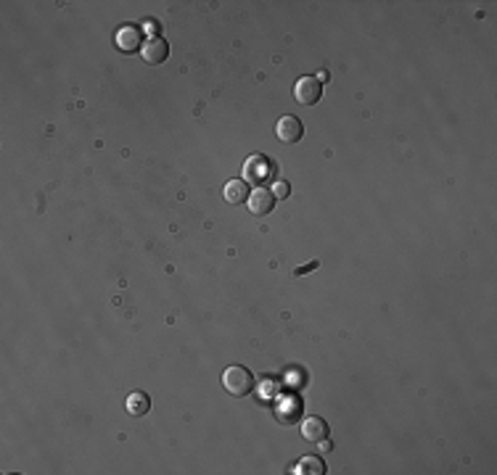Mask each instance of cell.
I'll use <instances>...</instances> for the list:
<instances>
[{
	"mask_svg": "<svg viewBox=\"0 0 497 475\" xmlns=\"http://www.w3.org/2000/svg\"><path fill=\"white\" fill-rule=\"evenodd\" d=\"M223 388H225L230 396L236 399H243L254 391V375L246 370L243 365H230L225 372H223Z\"/></svg>",
	"mask_w": 497,
	"mask_h": 475,
	"instance_id": "1",
	"label": "cell"
},
{
	"mask_svg": "<svg viewBox=\"0 0 497 475\" xmlns=\"http://www.w3.org/2000/svg\"><path fill=\"white\" fill-rule=\"evenodd\" d=\"M294 98L299 106H315L323 98V85L317 77H301L294 85Z\"/></svg>",
	"mask_w": 497,
	"mask_h": 475,
	"instance_id": "2",
	"label": "cell"
},
{
	"mask_svg": "<svg viewBox=\"0 0 497 475\" xmlns=\"http://www.w3.org/2000/svg\"><path fill=\"white\" fill-rule=\"evenodd\" d=\"M114 43H117V48H120L122 53H135V50H140V45H143V30H140L138 24H122L120 30H117Z\"/></svg>",
	"mask_w": 497,
	"mask_h": 475,
	"instance_id": "3",
	"label": "cell"
},
{
	"mask_svg": "<svg viewBox=\"0 0 497 475\" xmlns=\"http://www.w3.org/2000/svg\"><path fill=\"white\" fill-rule=\"evenodd\" d=\"M275 135H278V140L281 143H299L301 135H304V127H301L299 117H294V114H286V117L278 119V124H275Z\"/></svg>",
	"mask_w": 497,
	"mask_h": 475,
	"instance_id": "4",
	"label": "cell"
},
{
	"mask_svg": "<svg viewBox=\"0 0 497 475\" xmlns=\"http://www.w3.org/2000/svg\"><path fill=\"white\" fill-rule=\"evenodd\" d=\"M272 415L281 425H294L301 417V401L297 396H286V399H281L272 407Z\"/></svg>",
	"mask_w": 497,
	"mask_h": 475,
	"instance_id": "5",
	"label": "cell"
},
{
	"mask_svg": "<svg viewBox=\"0 0 497 475\" xmlns=\"http://www.w3.org/2000/svg\"><path fill=\"white\" fill-rule=\"evenodd\" d=\"M249 211L254 214V217H268L272 211V206H275V195H272V191H268V188H256V191H252L249 193Z\"/></svg>",
	"mask_w": 497,
	"mask_h": 475,
	"instance_id": "6",
	"label": "cell"
},
{
	"mask_svg": "<svg viewBox=\"0 0 497 475\" xmlns=\"http://www.w3.org/2000/svg\"><path fill=\"white\" fill-rule=\"evenodd\" d=\"M140 56H143V61L151 64V66H159V64H165L167 56H169V45H167V40H162V37H151L149 43H143V48H140Z\"/></svg>",
	"mask_w": 497,
	"mask_h": 475,
	"instance_id": "7",
	"label": "cell"
},
{
	"mask_svg": "<svg viewBox=\"0 0 497 475\" xmlns=\"http://www.w3.org/2000/svg\"><path fill=\"white\" fill-rule=\"evenodd\" d=\"M301 436L307 438V441H312V444H317V441H326V436H328V425H326V420L323 417H307L304 423H301Z\"/></svg>",
	"mask_w": 497,
	"mask_h": 475,
	"instance_id": "8",
	"label": "cell"
},
{
	"mask_svg": "<svg viewBox=\"0 0 497 475\" xmlns=\"http://www.w3.org/2000/svg\"><path fill=\"white\" fill-rule=\"evenodd\" d=\"M223 195L230 206H238V204H246L249 201V185L243 180H227V185L223 188Z\"/></svg>",
	"mask_w": 497,
	"mask_h": 475,
	"instance_id": "9",
	"label": "cell"
},
{
	"mask_svg": "<svg viewBox=\"0 0 497 475\" xmlns=\"http://www.w3.org/2000/svg\"><path fill=\"white\" fill-rule=\"evenodd\" d=\"M294 473L297 475H323L326 473V465L320 457H301L297 462V467H294Z\"/></svg>",
	"mask_w": 497,
	"mask_h": 475,
	"instance_id": "10",
	"label": "cell"
},
{
	"mask_svg": "<svg viewBox=\"0 0 497 475\" xmlns=\"http://www.w3.org/2000/svg\"><path fill=\"white\" fill-rule=\"evenodd\" d=\"M268 169H272V164H268L265 159H252V162H246V166H243V175H246V180L256 182V180H262V177H270Z\"/></svg>",
	"mask_w": 497,
	"mask_h": 475,
	"instance_id": "11",
	"label": "cell"
},
{
	"mask_svg": "<svg viewBox=\"0 0 497 475\" xmlns=\"http://www.w3.org/2000/svg\"><path fill=\"white\" fill-rule=\"evenodd\" d=\"M127 412H130V415H135V417L146 415V412H149V396H146L143 391L130 394V396H127Z\"/></svg>",
	"mask_w": 497,
	"mask_h": 475,
	"instance_id": "12",
	"label": "cell"
},
{
	"mask_svg": "<svg viewBox=\"0 0 497 475\" xmlns=\"http://www.w3.org/2000/svg\"><path fill=\"white\" fill-rule=\"evenodd\" d=\"M286 185H283V182H278V185H275V188H272V195H275V198H286Z\"/></svg>",
	"mask_w": 497,
	"mask_h": 475,
	"instance_id": "13",
	"label": "cell"
},
{
	"mask_svg": "<svg viewBox=\"0 0 497 475\" xmlns=\"http://www.w3.org/2000/svg\"><path fill=\"white\" fill-rule=\"evenodd\" d=\"M315 267H317V262H312V264H307V267H299V269H297V275H304L307 269H315Z\"/></svg>",
	"mask_w": 497,
	"mask_h": 475,
	"instance_id": "14",
	"label": "cell"
}]
</instances>
